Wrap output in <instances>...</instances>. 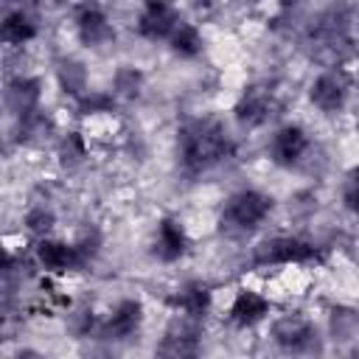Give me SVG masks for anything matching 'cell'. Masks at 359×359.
Returning <instances> with one entry per match:
<instances>
[{"mask_svg": "<svg viewBox=\"0 0 359 359\" xmlns=\"http://www.w3.org/2000/svg\"><path fill=\"white\" fill-rule=\"evenodd\" d=\"M177 154L185 171L202 174L233 154V140L219 121L194 118V121H185L177 132Z\"/></svg>", "mask_w": 359, "mask_h": 359, "instance_id": "obj_1", "label": "cell"}, {"mask_svg": "<svg viewBox=\"0 0 359 359\" xmlns=\"http://www.w3.org/2000/svg\"><path fill=\"white\" fill-rule=\"evenodd\" d=\"M272 196L258 188H238L222 205V227L230 233H252L272 213Z\"/></svg>", "mask_w": 359, "mask_h": 359, "instance_id": "obj_2", "label": "cell"}, {"mask_svg": "<svg viewBox=\"0 0 359 359\" xmlns=\"http://www.w3.org/2000/svg\"><path fill=\"white\" fill-rule=\"evenodd\" d=\"M314 261H320V250L311 241L297 238V236H272L264 244H258L255 255H252V264L258 269H266V266H306V264H314Z\"/></svg>", "mask_w": 359, "mask_h": 359, "instance_id": "obj_3", "label": "cell"}, {"mask_svg": "<svg viewBox=\"0 0 359 359\" xmlns=\"http://www.w3.org/2000/svg\"><path fill=\"white\" fill-rule=\"evenodd\" d=\"M348 98H351V76L337 65L320 70L309 84V101L323 115H339L348 107Z\"/></svg>", "mask_w": 359, "mask_h": 359, "instance_id": "obj_4", "label": "cell"}, {"mask_svg": "<svg viewBox=\"0 0 359 359\" xmlns=\"http://www.w3.org/2000/svg\"><path fill=\"white\" fill-rule=\"evenodd\" d=\"M73 31H76V36H79V42L84 48H104V45L115 42V36H118L112 20L107 17V11L95 0L76 3V8H73Z\"/></svg>", "mask_w": 359, "mask_h": 359, "instance_id": "obj_5", "label": "cell"}, {"mask_svg": "<svg viewBox=\"0 0 359 359\" xmlns=\"http://www.w3.org/2000/svg\"><path fill=\"white\" fill-rule=\"evenodd\" d=\"M34 264L45 272V278H62L67 272L84 269L76 244L53 236H42L34 241Z\"/></svg>", "mask_w": 359, "mask_h": 359, "instance_id": "obj_6", "label": "cell"}, {"mask_svg": "<svg viewBox=\"0 0 359 359\" xmlns=\"http://www.w3.org/2000/svg\"><path fill=\"white\" fill-rule=\"evenodd\" d=\"M309 146H311V137L300 123H283L269 135L266 157L278 168H292L306 157Z\"/></svg>", "mask_w": 359, "mask_h": 359, "instance_id": "obj_7", "label": "cell"}, {"mask_svg": "<svg viewBox=\"0 0 359 359\" xmlns=\"http://www.w3.org/2000/svg\"><path fill=\"white\" fill-rule=\"evenodd\" d=\"M180 20H182L180 8L171 0H143L137 20H135V28L149 42H168V36L180 25Z\"/></svg>", "mask_w": 359, "mask_h": 359, "instance_id": "obj_8", "label": "cell"}, {"mask_svg": "<svg viewBox=\"0 0 359 359\" xmlns=\"http://www.w3.org/2000/svg\"><path fill=\"white\" fill-rule=\"evenodd\" d=\"M143 303L135 300V297H123L112 306V311L98 320V328H95V337L98 339H107V342H123L129 337H135L143 325Z\"/></svg>", "mask_w": 359, "mask_h": 359, "instance_id": "obj_9", "label": "cell"}, {"mask_svg": "<svg viewBox=\"0 0 359 359\" xmlns=\"http://www.w3.org/2000/svg\"><path fill=\"white\" fill-rule=\"evenodd\" d=\"M275 109H278L275 93L266 84H250L238 95V101L233 107V118L244 129H258V126H266L272 121Z\"/></svg>", "mask_w": 359, "mask_h": 359, "instance_id": "obj_10", "label": "cell"}, {"mask_svg": "<svg viewBox=\"0 0 359 359\" xmlns=\"http://www.w3.org/2000/svg\"><path fill=\"white\" fill-rule=\"evenodd\" d=\"M188 247H191V238L185 224L177 216H163L151 233V244H149L151 255L160 264H174L188 252Z\"/></svg>", "mask_w": 359, "mask_h": 359, "instance_id": "obj_11", "label": "cell"}, {"mask_svg": "<svg viewBox=\"0 0 359 359\" xmlns=\"http://www.w3.org/2000/svg\"><path fill=\"white\" fill-rule=\"evenodd\" d=\"M272 314V300L255 289H238L227 306V320L236 328H255Z\"/></svg>", "mask_w": 359, "mask_h": 359, "instance_id": "obj_12", "label": "cell"}, {"mask_svg": "<svg viewBox=\"0 0 359 359\" xmlns=\"http://www.w3.org/2000/svg\"><path fill=\"white\" fill-rule=\"evenodd\" d=\"M42 104V81L34 76H14L6 84V107L20 121L25 115L39 112Z\"/></svg>", "mask_w": 359, "mask_h": 359, "instance_id": "obj_13", "label": "cell"}, {"mask_svg": "<svg viewBox=\"0 0 359 359\" xmlns=\"http://www.w3.org/2000/svg\"><path fill=\"white\" fill-rule=\"evenodd\" d=\"M157 351L165 353V356H191V353H196L199 351V320L177 314V320L168 325Z\"/></svg>", "mask_w": 359, "mask_h": 359, "instance_id": "obj_14", "label": "cell"}, {"mask_svg": "<svg viewBox=\"0 0 359 359\" xmlns=\"http://www.w3.org/2000/svg\"><path fill=\"white\" fill-rule=\"evenodd\" d=\"M314 323L300 314H283L272 323V339L286 351H306L314 342Z\"/></svg>", "mask_w": 359, "mask_h": 359, "instance_id": "obj_15", "label": "cell"}, {"mask_svg": "<svg viewBox=\"0 0 359 359\" xmlns=\"http://www.w3.org/2000/svg\"><path fill=\"white\" fill-rule=\"evenodd\" d=\"M168 303H171V309H174L177 314L202 320V317L210 311V306H213V292H210V286L202 283V280H188V283H182V286L171 294Z\"/></svg>", "mask_w": 359, "mask_h": 359, "instance_id": "obj_16", "label": "cell"}, {"mask_svg": "<svg viewBox=\"0 0 359 359\" xmlns=\"http://www.w3.org/2000/svg\"><path fill=\"white\" fill-rule=\"evenodd\" d=\"M36 34H39L36 17L28 8H11V11H6L3 25H0V36H3V42L8 48H22V45L34 42Z\"/></svg>", "mask_w": 359, "mask_h": 359, "instance_id": "obj_17", "label": "cell"}, {"mask_svg": "<svg viewBox=\"0 0 359 359\" xmlns=\"http://www.w3.org/2000/svg\"><path fill=\"white\" fill-rule=\"evenodd\" d=\"M168 48L180 59H196L205 50V36H202V31H199L196 22L180 20V25L174 28V34L168 36Z\"/></svg>", "mask_w": 359, "mask_h": 359, "instance_id": "obj_18", "label": "cell"}, {"mask_svg": "<svg viewBox=\"0 0 359 359\" xmlns=\"http://www.w3.org/2000/svg\"><path fill=\"white\" fill-rule=\"evenodd\" d=\"M56 84L62 87V93H67L70 98H81L90 90V76L87 67L76 59H62L56 65Z\"/></svg>", "mask_w": 359, "mask_h": 359, "instance_id": "obj_19", "label": "cell"}, {"mask_svg": "<svg viewBox=\"0 0 359 359\" xmlns=\"http://www.w3.org/2000/svg\"><path fill=\"white\" fill-rule=\"evenodd\" d=\"M90 154V140L84 132H65L59 140H56V157L65 168H76L87 160Z\"/></svg>", "mask_w": 359, "mask_h": 359, "instance_id": "obj_20", "label": "cell"}, {"mask_svg": "<svg viewBox=\"0 0 359 359\" xmlns=\"http://www.w3.org/2000/svg\"><path fill=\"white\" fill-rule=\"evenodd\" d=\"M17 135H20V143L36 146V143L48 140V135H53V121L39 109V112L25 115V118L17 121Z\"/></svg>", "mask_w": 359, "mask_h": 359, "instance_id": "obj_21", "label": "cell"}, {"mask_svg": "<svg viewBox=\"0 0 359 359\" xmlns=\"http://www.w3.org/2000/svg\"><path fill=\"white\" fill-rule=\"evenodd\" d=\"M143 84H146V79L137 67H118L115 76H112V90L109 93L115 98H129L132 101V98H140Z\"/></svg>", "mask_w": 359, "mask_h": 359, "instance_id": "obj_22", "label": "cell"}, {"mask_svg": "<svg viewBox=\"0 0 359 359\" xmlns=\"http://www.w3.org/2000/svg\"><path fill=\"white\" fill-rule=\"evenodd\" d=\"M53 224H56V213H53L50 205H42V202H39V205H31V208L25 210V216H22V227H25L34 238L50 236Z\"/></svg>", "mask_w": 359, "mask_h": 359, "instance_id": "obj_23", "label": "cell"}, {"mask_svg": "<svg viewBox=\"0 0 359 359\" xmlns=\"http://www.w3.org/2000/svg\"><path fill=\"white\" fill-rule=\"evenodd\" d=\"M73 244H76V250H79L81 264L87 266V264H93L95 255L101 252V233H98L95 227H84V230L73 238Z\"/></svg>", "mask_w": 359, "mask_h": 359, "instance_id": "obj_24", "label": "cell"}, {"mask_svg": "<svg viewBox=\"0 0 359 359\" xmlns=\"http://www.w3.org/2000/svg\"><path fill=\"white\" fill-rule=\"evenodd\" d=\"M339 196H342L345 210L359 219V163H356L353 168H348V174L342 177V191H339Z\"/></svg>", "mask_w": 359, "mask_h": 359, "instance_id": "obj_25", "label": "cell"}, {"mask_svg": "<svg viewBox=\"0 0 359 359\" xmlns=\"http://www.w3.org/2000/svg\"><path fill=\"white\" fill-rule=\"evenodd\" d=\"M300 3H303V0H280L283 8H294V6H300Z\"/></svg>", "mask_w": 359, "mask_h": 359, "instance_id": "obj_26", "label": "cell"}]
</instances>
